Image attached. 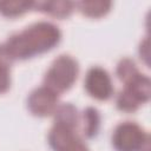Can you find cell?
<instances>
[{
	"label": "cell",
	"mask_w": 151,
	"mask_h": 151,
	"mask_svg": "<svg viewBox=\"0 0 151 151\" xmlns=\"http://www.w3.org/2000/svg\"><path fill=\"white\" fill-rule=\"evenodd\" d=\"M42 6H45V8H48L46 12H50L53 15H58V17L67 15L72 8V4L70 2H47V4L45 2L42 4Z\"/></svg>",
	"instance_id": "cell-10"
},
{
	"label": "cell",
	"mask_w": 151,
	"mask_h": 151,
	"mask_svg": "<svg viewBox=\"0 0 151 151\" xmlns=\"http://www.w3.org/2000/svg\"><path fill=\"white\" fill-rule=\"evenodd\" d=\"M86 88L87 91L98 99H106L111 96L112 87L110 78L105 71L101 68H92L86 78Z\"/></svg>",
	"instance_id": "cell-6"
},
{
	"label": "cell",
	"mask_w": 151,
	"mask_h": 151,
	"mask_svg": "<svg viewBox=\"0 0 151 151\" xmlns=\"http://www.w3.org/2000/svg\"><path fill=\"white\" fill-rule=\"evenodd\" d=\"M9 85V55L4 46L0 47V92H5Z\"/></svg>",
	"instance_id": "cell-8"
},
{
	"label": "cell",
	"mask_w": 151,
	"mask_h": 151,
	"mask_svg": "<svg viewBox=\"0 0 151 151\" xmlns=\"http://www.w3.org/2000/svg\"><path fill=\"white\" fill-rule=\"evenodd\" d=\"M77 63L67 55H61L54 61V64L46 74V87L53 92L65 91L72 85V83L77 78Z\"/></svg>",
	"instance_id": "cell-3"
},
{
	"label": "cell",
	"mask_w": 151,
	"mask_h": 151,
	"mask_svg": "<svg viewBox=\"0 0 151 151\" xmlns=\"http://www.w3.org/2000/svg\"><path fill=\"white\" fill-rule=\"evenodd\" d=\"M31 5V2H0V11L6 15H17L27 11Z\"/></svg>",
	"instance_id": "cell-9"
},
{
	"label": "cell",
	"mask_w": 151,
	"mask_h": 151,
	"mask_svg": "<svg viewBox=\"0 0 151 151\" xmlns=\"http://www.w3.org/2000/svg\"><path fill=\"white\" fill-rule=\"evenodd\" d=\"M113 143L119 151H136L143 144V132L133 124H123L116 130Z\"/></svg>",
	"instance_id": "cell-5"
},
{
	"label": "cell",
	"mask_w": 151,
	"mask_h": 151,
	"mask_svg": "<svg viewBox=\"0 0 151 151\" xmlns=\"http://www.w3.org/2000/svg\"><path fill=\"white\" fill-rule=\"evenodd\" d=\"M59 37L57 27L40 22L13 35L4 48L11 58H27L50 50L58 42Z\"/></svg>",
	"instance_id": "cell-1"
},
{
	"label": "cell",
	"mask_w": 151,
	"mask_h": 151,
	"mask_svg": "<svg viewBox=\"0 0 151 151\" xmlns=\"http://www.w3.org/2000/svg\"><path fill=\"white\" fill-rule=\"evenodd\" d=\"M55 103H57L55 92L51 91L47 87H42L34 91L28 100L31 111L39 116L50 114L54 110Z\"/></svg>",
	"instance_id": "cell-7"
},
{
	"label": "cell",
	"mask_w": 151,
	"mask_h": 151,
	"mask_svg": "<svg viewBox=\"0 0 151 151\" xmlns=\"http://www.w3.org/2000/svg\"><path fill=\"white\" fill-rule=\"evenodd\" d=\"M85 123H84V131L86 134L91 136L96 132L97 130V125H98V116H97V111L93 109H88L85 114Z\"/></svg>",
	"instance_id": "cell-11"
},
{
	"label": "cell",
	"mask_w": 151,
	"mask_h": 151,
	"mask_svg": "<svg viewBox=\"0 0 151 151\" xmlns=\"http://www.w3.org/2000/svg\"><path fill=\"white\" fill-rule=\"evenodd\" d=\"M118 74L122 80L129 83L127 88L118 98V106L122 110H134L140 101L147 98L149 81L137 73L133 63L130 60H124L119 64Z\"/></svg>",
	"instance_id": "cell-2"
},
{
	"label": "cell",
	"mask_w": 151,
	"mask_h": 151,
	"mask_svg": "<svg viewBox=\"0 0 151 151\" xmlns=\"http://www.w3.org/2000/svg\"><path fill=\"white\" fill-rule=\"evenodd\" d=\"M76 125L55 122L50 133V143L55 151H87L79 137L73 132Z\"/></svg>",
	"instance_id": "cell-4"
}]
</instances>
